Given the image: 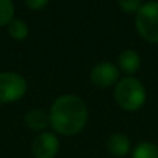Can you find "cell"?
I'll return each instance as SVG.
<instances>
[{
	"instance_id": "6da1fadb",
	"label": "cell",
	"mask_w": 158,
	"mask_h": 158,
	"mask_svg": "<svg viewBox=\"0 0 158 158\" xmlns=\"http://www.w3.org/2000/svg\"><path fill=\"white\" fill-rule=\"evenodd\" d=\"M89 112L85 101L75 94H63L56 98L49 112L50 126L57 135L75 136L87 123Z\"/></svg>"
},
{
	"instance_id": "7a4b0ae2",
	"label": "cell",
	"mask_w": 158,
	"mask_h": 158,
	"mask_svg": "<svg viewBox=\"0 0 158 158\" xmlns=\"http://www.w3.org/2000/svg\"><path fill=\"white\" fill-rule=\"evenodd\" d=\"M114 97L122 110L129 112L137 111L146 103V87L137 78L125 77L115 85Z\"/></svg>"
},
{
	"instance_id": "3957f363",
	"label": "cell",
	"mask_w": 158,
	"mask_h": 158,
	"mask_svg": "<svg viewBox=\"0 0 158 158\" xmlns=\"http://www.w3.org/2000/svg\"><path fill=\"white\" fill-rule=\"evenodd\" d=\"M135 25L146 42L158 43V2L143 3L136 13Z\"/></svg>"
},
{
	"instance_id": "277c9868",
	"label": "cell",
	"mask_w": 158,
	"mask_h": 158,
	"mask_svg": "<svg viewBox=\"0 0 158 158\" xmlns=\"http://www.w3.org/2000/svg\"><path fill=\"white\" fill-rule=\"evenodd\" d=\"M27 81L17 72H0V103L8 104L21 100L27 93Z\"/></svg>"
},
{
	"instance_id": "5b68a950",
	"label": "cell",
	"mask_w": 158,
	"mask_h": 158,
	"mask_svg": "<svg viewBox=\"0 0 158 158\" xmlns=\"http://www.w3.org/2000/svg\"><path fill=\"white\" fill-rule=\"evenodd\" d=\"M31 151L35 158H56L60 151V140L54 132H40L33 139Z\"/></svg>"
},
{
	"instance_id": "8992f818",
	"label": "cell",
	"mask_w": 158,
	"mask_h": 158,
	"mask_svg": "<svg viewBox=\"0 0 158 158\" xmlns=\"http://www.w3.org/2000/svg\"><path fill=\"white\" fill-rule=\"evenodd\" d=\"M118 79H119V68L110 61L97 63L90 71V81L100 89L114 86L115 83H118Z\"/></svg>"
},
{
	"instance_id": "52a82bcc",
	"label": "cell",
	"mask_w": 158,
	"mask_h": 158,
	"mask_svg": "<svg viewBox=\"0 0 158 158\" xmlns=\"http://www.w3.org/2000/svg\"><path fill=\"white\" fill-rule=\"evenodd\" d=\"M107 150L112 157L125 158L131 153V140L123 133H112L107 139Z\"/></svg>"
},
{
	"instance_id": "ba28073f",
	"label": "cell",
	"mask_w": 158,
	"mask_h": 158,
	"mask_svg": "<svg viewBox=\"0 0 158 158\" xmlns=\"http://www.w3.org/2000/svg\"><path fill=\"white\" fill-rule=\"evenodd\" d=\"M142 60H140V56L137 54V52L132 49H126L118 57V65L119 69L122 72H125L126 75H133L139 71Z\"/></svg>"
},
{
	"instance_id": "9c48e42d",
	"label": "cell",
	"mask_w": 158,
	"mask_h": 158,
	"mask_svg": "<svg viewBox=\"0 0 158 158\" xmlns=\"http://www.w3.org/2000/svg\"><path fill=\"white\" fill-rule=\"evenodd\" d=\"M25 123L28 128L35 132H44L50 125L49 114H46L40 108H32L25 114Z\"/></svg>"
},
{
	"instance_id": "30bf717a",
	"label": "cell",
	"mask_w": 158,
	"mask_h": 158,
	"mask_svg": "<svg viewBox=\"0 0 158 158\" xmlns=\"http://www.w3.org/2000/svg\"><path fill=\"white\" fill-rule=\"evenodd\" d=\"M132 158H158V146L151 142H142L133 148Z\"/></svg>"
},
{
	"instance_id": "8fae6325",
	"label": "cell",
	"mask_w": 158,
	"mask_h": 158,
	"mask_svg": "<svg viewBox=\"0 0 158 158\" xmlns=\"http://www.w3.org/2000/svg\"><path fill=\"white\" fill-rule=\"evenodd\" d=\"M28 33H29V28H28L27 22H24L22 19H13L8 24V35L15 40L27 39Z\"/></svg>"
},
{
	"instance_id": "7c38bea8",
	"label": "cell",
	"mask_w": 158,
	"mask_h": 158,
	"mask_svg": "<svg viewBox=\"0 0 158 158\" xmlns=\"http://www.w3.org/2000/svg\"><path fill=\"white\" fill-rule=\"evenodd\" d=\"M14 13L13 0H0V27L10 24L14 19Z\"/></svg>"
},
{
	"instance_id": "4fadbf2b",
	"label": "cell",
	"mask_w": 158,
	"mask_h": 158,
	"mask_svg": "<svg viewBox=\"0 0 158 158\" xmlns=\"http://www.w3.org/2000/svg\"><path fill=\"white\" fill-rule=\"evenodd\" d=\"M118 4L121 10L125 13L136 14L143 6V2L142 0H118Z\"/></svg>"
},
{
	"instance_id": "5bb4252c",
	"label": "cell",
	"mask_w": 158,
	"mask_h": 158,
	"mask_svg": "<svg viewBox=\"0 0 158 158\" xmlns=\"http://www.w3.org/2000/svg\"><path fill=\"white\" fill-rule=\"evenodd\" d=\"M28 8L32 11H40L49 4V0H25Z\"/></svg>"
}]
</instances>
